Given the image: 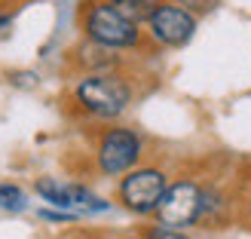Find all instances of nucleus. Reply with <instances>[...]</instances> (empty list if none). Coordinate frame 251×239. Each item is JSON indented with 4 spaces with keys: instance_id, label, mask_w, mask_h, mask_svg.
Listing matches in <instances>:
<instances>
[{
    "instance_id": "0eeeda50",
    "label": "nucleus",
    "mask_w": 251,
    "mask_h": 239,
    "mask_svg": "<svg viewBox=\"0 0 251 239\" xmlns=\"http://www.w3.org/2000/svg\"><path fill=\"white\" fill-rule=\"evenodd\" d=\"M37 193H40L43 199H49L52 206H61V209H95V212L107 209V203L95 199L89 190H86V187L61 184V181H55V178H43V181H37Z\"/></svg>"
},
{
    "instance_id": "6e6552de",
    "label": "nucleus",
    "mask_w": 251,
    "mask_h": 239,
    "mask_svg": "<svg viewBox=\"0 0 251 239\" xmlns=\"http://www.w3.org/2000/svg\"><path fill=\"white\" fill-rule=\"evenodd\" d=\"M129 22H150V16L159 9V0H110Z\"/></svg>"
},
{
    "instance_id": "f257e3e1",
    "label": "nucleus",
    "mask_w": 251,
    "mask_h": 239,
    "mask_svg": "<svg viewBox=\"0 0 251 239\" xmlns=\"http://www.w3.org/2000/svg\"><path fill=\"white\" fill-rule=\"evenodd\" d=\"M77 98L98 117H117L129 105V86L117 77H89L77 86Z\"/></svg>"
},
{
    "instance_id": "20e7f679",
    "label": "nucleus",
    "mask_w": 251,
    "mask_h": 239,
    "mask_svg": "<svg viewBox=\"0 0 251 239\" xmlns=\"http://www.w3.org/2000/svg\"><path fill=\"white\" fill-rule=\"evenodd\" d=\"M120 193H123V203L129 206L132 212H138V215H144V212H156L162 193H166V175L156 172V169L132 172L129 178L123 181Z\"/></svg>"
},
{
    "instance_id": "423d86ee",
    "label": "nucleus",
    "mask_w": 251,
    "mask_h": 239,
    "mask_svg": "<svg viewBox=\"0 0 251 239\" xmlns=\"http://www.w3.org/2000/svg\"><path fill=\"white\" fill-rule=\"evenodd\" d=\"M138 154H141L138 138L132 132H126V129H114V132L104 135L101 150H98V162H101V169L107 175H120V172L135 166Z\"/></svg>"
},
{
    "instance_id": "9d476101",
    "label": "nucleus",
    "mask_w": 251,
    "mask_h": 239,
    "mask_svg": "<svg viewBox=\"0 0 251 239\" xmlns=\"http://www.w3.org/2000/svg\"><path fill=\"white\" fill-rule=\"evenodd\" d=\"M150 239H187V236L178 233V230H172L166 224V227H153V230H150Z\"/></svg>"
},
{
    "instance_id": "39448f33",
    "label": "nucleus",
    "mask_w": 251,
    "mask_h": 239,
    "mask_svg": "<svg viewBox=\"0 0 251 239\" xmlns=\"http://www.w3.org/2000/svg\"><path fill=\"white\" fill-rule=\"evenodd\" d=\"M150 31L166 46H184L196 31V19H193V12H187L184 6L159 3V9L150 16Z\"/></svg>"
},
{
    "instance_id": "7ed1b4c3",
    "label": "nucleus",
    "mask_w": 251,
    "mask_h": 239,
    "mask_svg": "<svg viewBox=\"0 0 251 239\" xmlns=\"http://www.w3.org/2000/svg\"><path fill=\"white\" fill-rule=\"evenodd\" d=\"M199 212H202V190L190 181L169 187L156 206L159 221L169 224V227H187V224H193L199 218Z\"/></svg>"
},
{
    "instance_id": "f03ea898",
    "label": "nucleus",
    "mask_w": 251,
    "mask_h": 239,
    "mask_svg": "<svg viewBox=\"0 0 251 239\" xmlns=\"http://www.w3.org/2000/svg\"><path fill=\"white\" fill-rule=\"evenodd\" d=\"M86 31L104 46H132L138 40L135 22H129L114 3H95L86 16Z\"/></svg>"
},
{
    "instance_id": "9b49d317",
    "label": "nucleus",
    "mask_w": 251,
    "mask_h": 239,
    "mask_svg": "<svg viewBox=\"0 0 251 239\" xmlns=\"http://www.w3.org/2000/svg\"><path fill=\"white\" fill-rule=\"evenodd\" d=\"M184 6H193V9H211V0H181Z\"/></svg>"
},
{
    "instance_id": "1a4fd4ad",
    "label": "nucleus",
    "mask_w": 251,
    "mask_h": 239,
    "mask_svg": "<svg viewBox=\"0 0 251 239\" xmlns=\"http://www.w3.org/2000/svg\"><path fill=\"white\" fill-rule=\"evenodd\" d=\"M0 206H6V209H12V212L25 209L22 190H16V187H0Z\"/></svg>"
}]
</instances>
